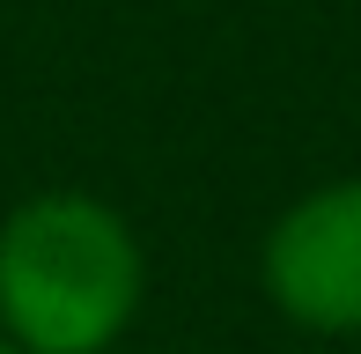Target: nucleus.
<instances>
[{
	"mask_svg": "<svg viewBox=\"0 0 361 354\" xmlns=\"http://www.w3.org/2000/svg\"><path fill=\"white\" fill-rule=\"evenodd\" d=\"M140 310V244L89 192H37L0 221V325L23 354H104Z\"/></svg>",
	"mask_w": 361,
	"mask_h": 354,
	"instance_id": "f257e3e1",
	"label": "nucleus"
},
{
	"mask_svg": "<svg viewBox=\"0 0 361 354\" xmlns=\"http://www.w3.org/2000/svg\"><path fill=\"white\" fill-rule=\"evenodd\" d=\"M266 288L310 332H361V177L310 192L273 221Z\"/></svg>",
	"mask_w": 361,
	"mask_h": 354,
	"instance_id": "f03ea898",
	"label": "nucleus"
},
{
	"mask_svg": "<svg viewBox=\"0 0 361 354\" xmlns=\"http://www.w3.org/2000/svg\"><path fill=\"white\" fill-rule=\"evenodd\" d=\"M0 354H23V347H15V340H8V332H0Z\"/></svg>",
	"mask_w": 361,
	"mask_h": 354,
	"instance_id": "7ed1b4c3",
	"label": "nucleus"
}]
</instances>
